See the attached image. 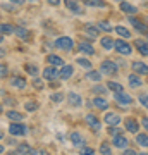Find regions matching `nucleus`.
<instances>
[{"instance_id":"864d4df0","label":"nucleus","mask_w":148,"mask_h":155,"mask_svg":"<svg viewBox=\"0 0 148 155\" xmlns=\"http://www.w3.org/2000/svg\"><path fill=\"white\" fill-rule=\"evenodd\" d=\"M2 152H4V147H2V145H0V153H2Z\"/></svg>"},{"instance_id":"6e6552de","label":"nucleus","mask_w":148,"mask_h":155,"mask_svg":"<svg viewBox=\"0 0 148 155\" xmlns=\"http://www.w3.org/2000/svg\"><path fill=\"white\" fill-rule=\"evenodd\" d=\"M115 102L121 104V105H131L133 98L127 93H124V91H119V93H115Z\"/></svg>"},{"instance_id":"bb28decb","label":"nucleus","mask_w":148,"mask_h":155,"mask_svg":"<svg viewBox=\"0 0 148 155\" xmlns=\"http://www.w3.org/2000/svg\"><path fill=\"white\" fill-rule=\"evenodd\" d=\"M14 31H16V28L12 24H0V33L2 35H11Z\"/></svg>"},{"instance_id":"aec40b11","label":"nucleus","mask_w":148,"mask_h":155,"mask_svg":"<svg viewBox=\"0 0 148 155\" xmlns=\"http://www.w3.org/2000/svg\"><path fill=\"white\" fill-rule=\"evenodd\" d=\"M127 81H129V86H131V88L141 86V79L136 76V72H134V74H129V76H127Z\"/></svg>"},{"instance_id":"09e8293b","label":"nucleus","mask_w":148,"mask_h":155,"mask_svg":"<svg viewBox=\"0 0 148 155\" xmlns=\"http://www.w3.org/2000/svg\"><path fill=\"white\" fill-rule=\"evenodd\" d=\"M47 2H48L50 5H59L61 4V0H47Z\"/></svg>"},{"instance_id":"2eb2a0df","label":"nucleus","mask_w":148,"mask_h":155,"mask_svg":"<svg viewBox=\"0 0 148 155\" xmlns=\"http://www.w3.org/2000/svg\"><path fill=\"white\" fill-rule=\"evenodd\" d=\"M72 76V66H62L59 71V78L61 79H69Z\"/></svg>"},{"instance_id":"de8ad7c7","label":"nucleus","mask_w":148,"mask_h":155,"mask_svg":"<svg viewBox=\"0 0 148 155\" xmlns=\"http://www.w3.org/2000/svg\"><path fill=\"white\" fill-rule=\"evenodd\" d=\"M126 155H136V150H133V148H127L126 152H124Z\"/></svg>"},{"instance_id":"6e6d98bb","label":"nucleus","mask_w":148,"mask_h":155,"mask_svg":"<svg viewBox=\"0 0 148 155\" xmlns=\"http://www.w3.org/2000/svg\"><path fill=\"white\" fill-rule=\"evenodd\" d=\"M2 112H4V109H2V105H0V114H2Z\"/></svg>"},{"instance_id":"7ed1b4c3","label":"nucleus","mask_w":148,"mask_h":155,"mask_svg":"<svg viewBox=\"0 0 148 155\" xmlns=\"http://www.w3.org/2000/svg\"><path fill=\"white\" fill-rule=\"evenodd\" d=\"M55 47L59 50H66L67 52V50H71L72 47H74V41H72L69 36H61V38L55 41Z\"/></svg>"},{"instance_id":"f03ea898","label":"nucleus","mask_w":148,"mask_h":155,"mask_svg":"<svg viewBox=\"0 0 148 155\" xmlns=\"http://www.w3.org/2000/svg\"><path fill=\"white\" fill-rule=\"evenodd\" d=\"M100 72L102 74H107V76H112L117 72V66H115V62L112 61H104L100 64Z\"/></svg>"},{"instance_id":"0eeeda50","label":"nucleus","mask_w":148,"mask_h":155,"mask_svg":"<svg viewBox=\"0 0 148 155\" xmlns=\"http://www.w3.org/2000/svg\"><path fill=\"white\" fill-rule=\"evenodd\" d=\"M131 69L136 72V74H140V76H148V66L143 64V62H133Z\"/></svg>"},{"instance_id":"a18cd8bd","label":"nucleus","mask_w":148,"mask_h":155,"mask_svg":"<svg viewBox=\"0 0 148 155\" xmlns=\"http://www.w3.org/2000/svg\"><path fill=\"white\" fill-rule=\"evenodd\" d=\"M93 91H95V93H102V95H104L105 91H107V90H105L104 86H95V88H93Z\"/></svg>"},{"instance_id":"393cba45","label":"nucleus","mask_w":148,"mask_h":155,"mask_svg":"<svg viewBox=\"0 0 148 155\" xmlns=\"http://www.w3.org/2000/svg\"><path fill=\"white\" fill-rule=\"evenodd\" d=\"M84 33H86L90 38H97V36H98V28H97V26H86V28H84Z\"/></svg>"},{"instance_id":"c85d7f7f","label":"nucleus","mask_w":148,"mask_h":155,"mask_svg":"<svg viewBox=\"0 0 148 155\" xmlns=\"http://www.w3.org/2000/svg\"><path fill=\"white\" fill-rule=\"evenodd\" d=\"M121 9H122L124 12H131V14H134V12L138 11V9H136L134 5H131V4H127V2H124V0L121 2Z\"/></svg>"},{"instance_id":"2f4dec72","label":"nucleus","mask_w":148,"mask_h":155,"mask_svg":"<svg viewBox=\"0 0 148 155\" xmlns=\"http://www.w3.org/2000/svg\"><path fill=\"white\" fill-rule=\"evenodd\" d=\"M7 117H9L11 121H22V114H19V112H16V110H9L7 112Z\"/></svg>"},{"instance_id":"1a4fd4ad","label":"nucleus","mask_w":148,"mask_h":155,"mask_svg":"<svg viewBox=\"0 0 148 155\" xmlns=\"http://www.w3.org/2000/svg\"><path fill=\"white\" fill-rule=\"evenodd\" d=\"M129 22H131L133 26L136 28V31H140V33H146L148 31V26L146 24H143L140 19H136V17H133V16H129Z\"/></svg>"},{"instance_id":"9d476101","label":"nucleus","mask_w":148,"mask_h":155,"mask_svg":"<svg viewBox=\"0 0 148 155\" xmlns=\"http://www.w3.org/2000/svg\"><path fill=\"white\" fill-rule=\"evenodd\" d=\"M86 122H88V126L91 127L93 131H100V127H102V126H100V121L95 117V114H88V116H86Z\"/></svg>"},{"instance_id":"5fc2aeb1","label":"nucleus","mask_w":148,"mask_h":155,"mask_svg":"<svg viewBox=\"0 0 148 155\" xmlns=\"http://www.w3.org/2000/svg\"><path fill=\"white\" fill-rule=\"evenodd\" d=\"M2 40H4V36H2V33H0V43H2Z\"/></svg>"},{"instance_id":"c9c22d12","label":"nucleus","mask_w":148,"mask_h":155,"mask_svg":"<svg viewBox=\"0 0 148 155\" xmlns=\"http://www.w3.org/2000/svg\"><path fill=\"white\" fill-rule=\"evenodd\" d=\"M24 69H26V71H28V74H31V76H36V74H38V67H36V66L26 64V66H24Z\"/></svg>"},{"instance_id":"b1692460","label":"nucleus","mask_w":148,"mask_h":155,"mask_svg":"<svg viewBox=\"0 0 148 155\" xmlns=\"http://www.w3.org/2000/svg\"><path fill=\"white\" fill-rule=\"evenodd\" d=\"M136 143L143 148H148V134H138L136 136Z\"/></svg>"},{"instance_id":"8fccbe9b","label":"nucleus","mask_w":148,"mask_h":155,"mask_svg":"<svg viewBox=\"0 0 148 155\" xmlns=\"http://www.w3.org/2000/svg\"><path fill=\"white\" fill-rule=\"evenodd\" d=\"M143 127L148 131V117H143Z\"/></svg>"},{"instance_id":"5701e85b","label":"nucleus","mask_w":148,"mask_h":155,"mask_svg":"<svg viewBox=\"0 0 148 155\" xmlns=\"http://www.w3.org/2000/svg\"><path fill=\"white\" fill-rule=\"evenodd\" d=\"M86 78L90 79V81H100V79H102V72L100 71H88Z\"/></svg>"},{"instance_id":"79ce46f5","label":"nucleus","mask_w":148,"mask_h":155,"mask_svg":"<svg viewBox=\"0 0 148 155\" xmlns=\"http://www.w3.org/2000/svg\"><path fill=\"white\" fill-rule=\"evenodd\" d=\"M5 76H7V66L0 64V78H5Z\"/></svg>"},{"instance_id":"bf43d9fd","label":"nucleus","mask_w":148,"mask_h":155,"mask_svg":"<svg viewBox=\"0 0 148 155\" xmlns=\"http://www.w3.org/2000/svg\"><path fill=\"white\" fill-rule=\"evenodd\" d=\"M33 2H36V0H33Z\"/></svg>"},{"instance_id":"603ef678","label":"nucleus","mask_w":148,"mask_h":155,"mask_svg":"<svg viewBox=\"0 0 148 155\" xmlns=\"http://www.w3.org/2000/svg\"><path fill=\"white\" fill-rule=\"evenodd\" d=\"M4 55H5V50H2V48H0V57H4Z\"/></svg>"},{"instance_id":"13d9d810","label":"nucleus","mask_w":148,"mask_h":155,"mask_svg":"<svg viewBox=\"0 0 148 155\" xmlns=\"http://www.w3.org/2000/svg\"><path fill=\"white\" fill-rule=\"evenodd\" d=\"M115 2H122V0H115Z\"/></svg>"},{"instance_id":"c756f323","label":"nucleus","mask_w":148,"mask_h":155,"mask_svg":"<svg viewBox=\"0 0 148 155\" xmlns=\"http://www.w3.org/2000/svg\"><path fill=\"white\" fill-rule=\"evenodd\" d=\"M115 33H119L122 36V38H129V36H131V33H129V29H126L124 28V26H115Z\"/></svg>"},{"instance_id":"6ab92c4d","label":"nucleus","mask_w":148,"mask_h":155,"mask_svg":"<svg viewBox=\"0 0 148 155\" xmlns=\"http://www.w3.org/2000/svg\"><path fill=\"white\" fill-rule=\"evenodd\" d=\"M71 141L74 147H83L84 145V138H83L81 133H72L71 134Z\"/></svg>"},{"instance_id":"f3484780","label":"nucleus","mask_w":148,"mask_h":155,"mask_svg":"<svg viewBox=\"0 0 148 155\" xmlns=\"http://www.w3.org/2000/svg\"><path fill=\"white\" fill-rule=\"evenodd\" d=\"M67 98H69V104H71V105H74V107H79L83 104L81 97H79L77 93H74V91H71V93L67 95Z\"/></svg>"},{"instance_id":"f257e3e1","label":"nucleus","mask_w":148,"mask_h":155,"mask_svg":"<svg viewBox=\"0 0 148 155\" xmlns=\"http://www.w3.org/2000/svg\"><path fill=\"white\" fill-rule=\"evenodd\" d=\"M114 48L121 54V55H131L133 52V47L129 43H126V41H122V40H115L114 41Z\"/></svg>"},{"instance_id":"39448f33","label":"nucleus","mask_w":148,"mask_h":155,"mask_svg":"<svg viewBox=\"0 0 148 155\" xmlns=\"http://www.w3.org/2000/svg\"><path fill=\"white\" fill-rule=\"evenodd\" d=\"M104 121L109 124V126H117L119 122H121V116L119 114H115V112H107L104 117Z\"/></svg>"},{"instance_id":"ea45409f","label":"nucleus","mask_w":148,"mask_h":155,"mask_svg":"<svg viewBox=\"0 0 148 155\" xmlns=\"http://www.w3.org/2000/svg\"><path fill=\"white\" fill-rule=\"evenodd\" d=\"M100 152H102V153H105V155H109L110 153V147L107 143H102V145H100Z\"/></svg>"},{"instance_id":"473e14b6","label":"nucleus","mask_w":148,"mask_h":155,"mask_svg":"<svg viewBox=\"0 0 148 155\" xmlns=\"http://www.w3.org/2000/svg\"><path fill=\"white\" fill-rule=\"evenodd\" d=\"M109 90H112L114 93H119V91H122V84H119V83H115V81H109Z\"/></svg>"},{"instance_id":"4468645a","label":"nucleus","mask_w":148,"mask_h":155,"mask_svg":"<svg viewBox=\"0 0 148 155\" xmlns=\"http://www.w3.org/2000/svg\"><path fill=\"white\" fill-rule=\"evenodd\" d=\"M134 47L138 48V52H140L141 55H148V43H146V41H143V40H136V41H134Z\"/></svg>"},{"instance_id":"cd10ccee","label":"nucleus","mask_w":148,"mask_h":155,"mask_svg":"<svg viewBox=\"0 0 148 155\" xmlns=\"http://www.w3.org/2000/svg\"><path fill=\"white\" fill-rule=\"evenodd\" d=\"M88 7H105L104 0H83Z\"/></svg>"},{"instance_id":"3c124183","label":"nucleus","mask_w":148,"mask_h":155,"mask_svg":"<svg viewBox=\"0 0 148 155\" xmlns=\"http://www.w3.org/2000/svg\"><path fill=\"white\" fill-rule=\"evenodd\" d=\"M11 2H12V4H16V5H21L24 0H11Z\"/></svg>"},{"instance_id":"a211bd4d","label":"nucleus","mask_w":148,"mask_h":155,"mask_svg":"<svg viewBox=\"0 0 148 155\" xmlns=\"http://www.w3.org/2000/svg\"><path fill=\"white\" fill-rule=\"evenodd\" d=\"M47 59H48V64H52V66H55V67H62V66H64V61H62V57L55 55V54L48 55Z\"/></svg>"},{"instance_id":"49530a36","label":"nucleus","mask_w":148,"mask_h":155,"mask_svg":"<svg viewBox=\"0 0 148 155\" xmlns=\"http://www.w3.org/2000/svg\"><path fill=\"white\" fill-rule=\"evenodd\" d=\"M35 86H36L38 90H41V88H43V84H41V81H40V79H35Z\"/></svg>"},{"instance_id":"a878e982","label":"nucleus","mask_w":148,"mask_h":155,"mask_svg":"<svg viewBox=\"0 0 148 155\" xmlns=\"http://www.w3.org/2000/svg\"><path fill=\"white\" fill-rule=\"evenodd\" d=\"M100 43H102V47H104L105 50H112V48H114V40L109 38V36L102 38V41H100Z\"/></svg>"},{"instance_id":"f704fd0d","label":"nucleus","mask_w":148,"mask_h":155,"mask_svg":"<svg viewBox=\"0 0 148 155\" xmlns=\"http://www.w3.org/2000/svg\"><path fill=\"white\" fill-rule=\"evenodd\" d=\"M14 33H16L19 38H22V40H28V38H29V31H26L24 28H17Z\"/></svg>"},{"instance_id":"7c9ffc66","label":"nucleus","mask_w":148,"mask_h":155,"mask_svg":"<svg viewBox=\"0 0 148 155\" xmlns=\"http://www.w3.org/2000/svg\"><path fill=\"white\" fill-rule=\"evenodd\" d=\"M16 153H33V148L29 145H19L16 148Z\"/></svg>"},{"instance_id":"a19ab883","label":"nucleus","mask_w":148,"mask_h":155,"mask_svg":"<svg viewBox=\"0 0 148 155\" xmlns=\"http://www.w3.org/2000/svg\"><path fill=\"white\" fill-rule=\"evenodd\" d=\"M109 133L112 134V136H115V134H121L122 131L119 129V127H115V126H110V127H109Z\"/></svg>"},{"instance_id":"37998d69","label":"nucleus","mask_w":148,"mask_h":155,"mask_svg":"<svg viewBox=\"0 0 148 155\" xmlns=\"http://www.w3.org/2000/svg\"><path fill=\"white\" fill-rule=\"evenodd\" d=\"M62 98H64L62 93H54L52 95V100H54V102H62Z\"/></svg>"},{"instance_id":"c03bdc74","label":"nucleus","mask_w":148,"mask_h":155,"mask_svg":"<svg viewBox=\"0 0 148 155\" xmlns=\"http://www.w3.org/2000/svg\"><path fill=\"white\" fill-rule=\"evenodd\" d=\"M81 153H83V155H93V153H95V150H93V148H83V150H81Z\"/></svg>"},{"instance_id":"72a5a7b5","label":"nucleus","mask_w":148,"mask_h":155,"mask_svg":"<svg viewBox=\"0 0 148 155\" xmlns=\"http://www.w3.org/2000/svg\"><path fill=\"white\" fill-rule=\"evenodd\" d=\"M98 29H104V31H114V26L107 21H100L98 22Z\"/></svg>"},{"instance_id":"f8f14e48","label":"nucleus","mask_w":148,"mask_h":155,"mask_svg":"<svg viewBox=\"0 0 148 155\" xmlns=\"http://www.w3.org/2000/svg\"><path fill=\"white\" fill-rule=\"evenodd\" d=\"M93 105L97 107V109H100V110H107L109 109V102L100 95V97H97V98H93Z\"/></svg>"},{"instance_id":"412c9836","label":"nucleus","mask_w":148,"mask_h":155,"mask_svg":"<svg viewBox=\"0 0 148 155\" xmlns=\"http://www.w3.org/2000/svg\"><path fill=\"white\" fill-rule=\"evenodd\" d=\"M79 50H81L83 54H88V55H93L95 54V48L91 47V43H86V41L79 43Z\"/></svg>"},{"instance_id":"4d7b16f0","label":"nucleus","mask_w":148,"mask_h":155,"mask_svg":"<svg viewBox=\"0 0 148 155\" xmlns=\"http://www.w3.org/2000/svg\"><path fill=\"white\" fill-rule=\"evenodd\" d=\"M2 136H4V133H2V131H0V140H2Z\"/></svg>"},{"instance_id":"e433bc0d","label":"nucleus","mask_w":148,"mask_h":155,"mask_svg":"<svg viewBox=\"0 0 148 155\" xmlns=\"http://www.w3.org/2000/svg\"><path fill=\"white\" fill-rule=\"evenodd\" d=\"M26 110L28 112H33V110H36V109H38V104H36V102H26Z\"/></svg>"},{"instance_id":"dca6fc26","label":"nucleus","mask_w":148,"mask_h":155,"mask_svg":"<svg viewBox=\"0 0 148 155\" xmlns=\"http://www.w3.org/2000/svg\"><path fill=\"white\" fill-rule=\"evenodd\" d=\"M66 5H67V9L72 11V12H77V14L83 12V9L79 7V2H77V0H66Z\"/></svg>"},{"instance_id":"58836bf2","label":"nucleus","mask_w":148,"mask_h":155,"mask_svg":"<svg viewBox=\"0 0 148 155\" xmlns=\"http://www.w3.org/2000/svg\"><path fill=\"white\" fill-rule=\"evenodd\" d=\"M138 98H140V104H141L145 109H148V95H140Z\"/></svg>"},{"instance_id":"9b49d317","label":"nucleus","mask_w":148,"mask_h":155,"mask_svg":"<svg viewBox=\"0 0 148 155\" xmlns=\"http://www.w3.org/2000/svg\"><path fill=\"white\" fill-rule=\"evenodd\" d=\"M112 145H114L115 148H126V147H127L126 136H122V134H115L114 140H112Z\"/></svg>"},{"instance_id":"ddd939ff","label":"nucleus","mask_w":148,"mask_h":155,"mask_svg":"<svg viewBox=\"0 0 148 155\" xmlns=\"http://www.w3.org/2000/svg\"><path fill=\"white\" fill-rule=\"evenodd\" d=\"M126 129L129 131V133H138L140 126H138L136 119H133V117H127V119H126Z\"/></svg>"},{"instance_id":"20e7f679","label":"nucleus","mask_w":148,"mask_h":155,"mask_svg":"<svg viewBox=\"0 0 148 155\" xmlns=\"http://www.w3.org/2000/svg\"><path fill=\"white\" fill-rule=\"evenodd\" d=\"M9 131H11V134H14V136H22V134H26V126L21 124V121L12 122L11 126H9Z\"/></svg>"},{"instance_id":"4c0bfd02","label":"nucleus","mask_w":148,"mask_h":155,"mask_svg":"<svg viewBox=\"0 0 148 155\" xmlns=\"http://www.w3.org/2000/svg\"><path fill=\"white\" fill-rule=\"evenodd\" d=\"M77 64H79V66H83L86 71H88V69H91V62L86 61V59H77Z\"/></svg>"},{"instance_id":"423d86ee","label":"nucleus","mask_w":148,"mask_h":155,"mask_svg":"<svg viewBox=\"0 0 148 155\" xmlns=\"http://www.w3.org/2000/svg\"><path fill=\"white\" fill-rule=\"evenodd\" d=\"M43 78L45 79H50V81H54V79H57L59 78V71L55 69V66H47L45 67V71H43Z\"/></svg>"},{"instance_id":"4be33fe9","label":"nucleus","mask_w":148,"mask_h":155,"mask_svg":"<svg viewBox=\"0 0 148 155\" xmlns=\"http://www.w3.org/2000/svg\"><path fill=\"white\" fill-rule=\"evenodd\" d=\"M11 84H12V86H16V88H19V90H22L24 86H26V79H24V78L16 76V78H12Z\"/></svg>"}]
</instances>
